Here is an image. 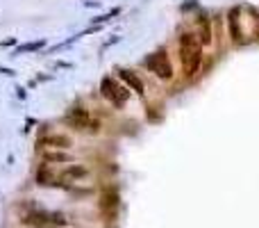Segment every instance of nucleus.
Returning a JSON list of instances; mask_svg holds the SVG:
<instances>
[{"instance_id":"8","label":"nucleus","mask_w":259,"mask_h":228,"mask_svg":"<svg viewBox=\"0 0 259 228\" xmlns=\"http://www.w3.org/2000/svg\"><path fill=\"white\" fill-rule=\"evenodd\" d=\"M227 21H230V35L234 41H241L243 39V32H241V25H239V9H232L227 14Z\"/></svg>"},{"instance_id":"13","label":"nucleus","mask_w":259,"mask_h":228,"mask_svg":"<svg viewBox=\"0 0 259 228\" xmlns=\"http://www.w3.org/2000/svg\"><path fill=\"white\" fill-rule=\"evenodd\" d=\"M43 46H46V41H43V39H39V41H30V43H23V46H18L16 53H14V55H21V53H34V50L43 48Z\"/></svg>"},{"instance_id":"12","label":"nucleus","mask_w":259,"mask_h":228,"mask_svg":"<svg viewBox=\"0 0 259 228\" xmlns=\"http://www.w3.org/2000/svg\"><path fill=\"white\" fill-rule=\"evenodd\" d=\"M82 176H87V169L80 167V164H71V167L64 169L62 178H64V180H71V178H82Z\"/></svg>"},{"instance_id":"11","label":"nucleus","mask_w":259,"mask_h":228,"mask_svg":"<svg viewBox=\"0 0 259 228\" xmlns=\"http://www.w3.org/2000/svg\"><path fill=\"white\" fill-rule=\"evenodd\" d=\"M36 183H39V185H53L55 183V176L50 174V167H48V164H41V169L36 171Z\"/></svg>"},{"instance_id":"1","label":"nucleus","mask_w":259,"mask_h":228,"mask_svg":"<svg viewBox=\"0 0 259 228\" xmlns=\"http://www.w3.org/2000/svg\"><path fill=\"white\" fill-rule=\"evenodd\" d=\"M180 62H182L184 76H195L202 64V43L194 32H184L180 37Z\"/></svg>"},{"instance_id":"4","label":"nucleus","mask_w":259,"mask_h":228,"mask_svg":"<svg viewBox=\"0 0 259 228\" xmlns=\"http://www.w3.org/2000/svg\"><path fill=\"white\" fill-rule=\"evenodd\" d=\"M146 66H148V71L155 73V76L162 78V80H171L173 78V64H171V60H168L166 50H157V53H153L146 60Z\"/></svg>"},{"instance_id":"15","label":"nucleus","mask_w":259,"mask_h":228,"mask_svg":"<svg viewBox=\"0 0 259 228\" xmlns=\"http://www.w3.org/2000/svg\"><path fill=\"white\" fill-rule=\"evenodd\" d=\"M0 73H5V76H14L12 69H0Z\"/></svg>"},{"instance_id":"10","label":"nucleus","mask_w":259,"mask_h":228,"mask_svg":"<svg viewBox=\"0 0 259 228\" xmlns=\"http://www.w3.org/2000/svg\"><path fill=\"white\" fill-rule=\"evenodd\" d=\"M43 160H46V162H71V155L64 153V151H46V153H43Z\"/></svg>"},{"instance_id":"6","label":"nucleus","mask_w":259,"mask_h":228,"mask_svg":"<svg viewBox=\"0 0 259 228\" xmlns=\"http://www.w3.org/2000/svg\"><path fill=\"white\" fill-rule=\"evenodd\" d=\"M118 76H121V80H123V82L128 84L132 91H136V94H143V80L139 78L134 71H130V69H121V71H118Z\"/></svg>"},{"instance_id":"9","label":"nucleus","mask_w":259,"mask_h":228,"mask_svg":"<svg viewBox=\"0 0 259 228\" xmlns=\"http://www.w3.org/2000/svg\"><path fill=\"white\" fill-rule=\"evenodd\" d=\"M198 25H200V32H198V41L202 43V46H209L212 43V30H209V18L207 16H200V21H198Z\"/></svg>"},{"instance_id":"14","label":"nucleus","mask_w":259,"mask_h":228,"mask_svg":"<svg viewBox=\"0 0 259 228\" xmlns=\"http://www.w3.org/2000/svg\"><path fill=\"white\" fill-rule=\"evenodd\" d=\"M16 43V39H5V41H0V46H14Z\"/></svg>"},{"instance_id":"7","label":"nucleus","mask_w":259,"mask_h":228,"mask_svg":"<svg viewBox=\"0 0 259 228\" xmlns=\"http://www.w3.org/2000/svg\"><path fill=\"white\" fill-rule=\"evenodd\" d=\"M39 144H43V146H48V149H68L71 146V139L66 137V135H50V137H43V139H39Z\"/></svg>"},{"instance_id":"2","label":"nucleus","mask_w":259,"mask_h":228,"mask_svg":"<svg viewBox=\"0 0 259 228\" xmlns=\"http://www.w3.org/2000/svg\"><path fill=\"white\" fill-rule=\"evenodd\" d=\"M100 215L105 222H114L118 217V208H121V196H118V190L114 185L102 187L100 192Z\"/></svg>"},{"instance_id":"5","label":"nucleus","mask_w":259,"mask_h":228,"mask_svg":"<svg viewBox=\"0 0 259 228\" xmlns=\"http://www.w3.org/2000/svg\"><path fill=\"white\" fill-rule=\"evenodd\" d=\"M64 121L71 128H75V130H82V128L89 126V112L84 108H75V110H71V112L66 114Z\"/></svg>"},{"instance_id":"3","label":"nucleus","mask_w":259,"mask_h":228,"mask_svg":"<svg viewBox=\"0 0 259 228\" xmlns=\"http://www.w3.org/2000/svg\"><path fill=\"white\" fill-rule=\"evenodd\" d=\"M100 94L112 103V105H116V108H123L130 98V91L125 89V87H121L114 78H102L100 80Z\"/></svg>"}]
</instances>
